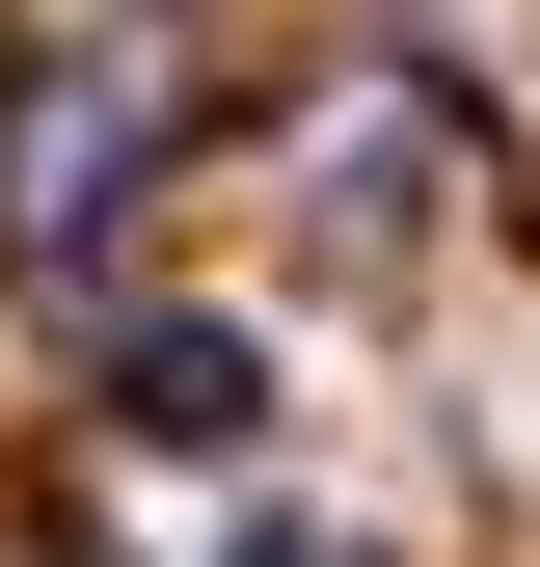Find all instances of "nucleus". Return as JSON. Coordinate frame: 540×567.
I'll list each match as a JSON object with an SVG mask.
<instances>
[{
	"mask_svg": "<svg viewBox=\"0 0 540 567\" xmlns=\"http://www.w3.org/2000/svg\"><path fill=\"white\" fill-rule=\"evenodd\" d=\"M135 163H163V82H135V54H108V82H28V135H0V244L82 270V244L135 217Z\"/></svg>",
	"mask_w": 540,
	"mask_h": 567,
	"instance_id": "nucleus-1",
	"label": "nucleus"
},
{
	"mask_svg": "<svg viewBox=\"0 0 540 567\" xmlns=\"http://www.w3.org/2000/svg\"><path fill=\"white\" fill-rule=\"evenodd\" d=\"M108 433H163V460H243L270 433V351L217 298H163V324H108Z\"/></svg>",
	"mask_w": 540,
	"mask_h": 567,
	"instance_id": "nucleus-2",
	"label": "nucleus"
},
{
	"mask_svg": "<svg viewBox=\"0 0 540 567\" xmlns=\"http://www.w3.org/2000/svg\"><path fill=\"white\" fill-rule=\"evenodd\" d=\"M243 567H378V540H324V514H243Z\"/></svg>",
	"mask_w": 540,
	"mask_h": 567,
	"instance_id": "nucleus-3",
	"label": "nucleus"
}]
</instances>
